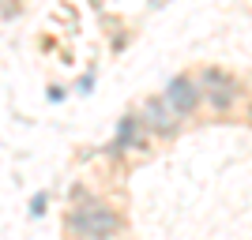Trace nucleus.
I'll list each match as a JSON object with an SVG mask.
<instances>
[{
  "label": "nucleus",
  "instance_id": "nucleus-1",
  "mask_svg": "<svg viewBox=\"0 0 252 240\" xmlns=\"http://www.w3.org/2000/svg\"><path fill=\"white\" fill-rule=\"evenodd\" d=\"M68 229L79 240H117L125 233V218L121 210H113L105 199H83V203H72L68 210Z\"/></svg>",
  "mask_w": 252,
  "mask_h": 240
},
{
  "label": "nucleus",
  "instance_id": "nucleus-2",
  "mask_svg": "<svg viewBox=\"0 0 252 240\" xmlns=\"http://www.w3.org/2000/svg\"><path fill=\"white\" fill-rule=\"evenodd\" d=\"M162 98L169 102V109H173L181 120H192V116L203 109V86H200V79H196L192 72H177L166 83Z\"/></svg>",
  "mask_w": 252,
  "mask_h": 240
},
{
  "label": "nucleus",
  "instance_id": "nucleus-3",
  "mask_svg": "<svg viewBox=\"0 0 252 240\" xmlns=\"http://www.w3.org/2000/svg\"><path fill=\"white\" fill-rule=\"evenodd\" d=\"M139 116H143V124H147V132L155 139H177L181 128H185V120L169 109V102L162 94L143 98V102H139Z\"/></svg>",
  "mask_w": 252,
  "mask_h": 240
},
{
  "label": "nucleus",
  "instance_id": "nucleus-4",
  "mask_svg": "<svg viewBox=\"0 0 252 240\" xmlns=\"http://www.w3.org/2000/svg\"><path fill=\"white\" fill-rule=\"evenodd\" d=\"M147 143H151V132H147V124H143V116L125 113L117 120V135H113V143L105 146V154L125 158V154H136V150H147Z\"/></svg>",
  "mask_w": 252,
  "mask_h": 240
},
{
  "label": "nucleus",
  "instance_id": "nucleus-5",
  "mask_svg": "<svg viewBox=\"0 0 252 240\" xmlns=\"http://www.w3.org/2000/svg\"><path fill=\"white\" fill-rule=\"evenodd\" d=\"M196 79H200L203 90H233V94H241L237 75H230L226 68H219V64H207V68H200V72H196Z\"/></svg>",
  "mask_w": 252,
  "mask_h": 240
},
{
  "label": "nucleus",
  "instance_id": "nucleus-6",
  "mask_svg": "<svg viewBox=\"0 0 252 240\" xmlns=\"http://www.w3.org/2000/svg\"><path fill=\"white\" fill-rule=\"evenodd\" d=\"M45 207H49V191H34L31 195V218H42Z\"/></svg>",
  "mask_w": 252,
  "mask_h": 240
},
{
  "label": "nucleus",
  "instance_id": "nucleus-7",
  "mask_svg": "<svg viewBox=\"0 0 252 240\" xmlns=\"http://www.w3.org/2000/svg\"><path fill=\"white\" fill-rule=\"evenodd\" d=\"M91 86H94V75L87 72V75H83V79H79V94H91Z\"/></svg>",
  "mask_w": 252,
  "mask_h": 240
}]
</instances>
